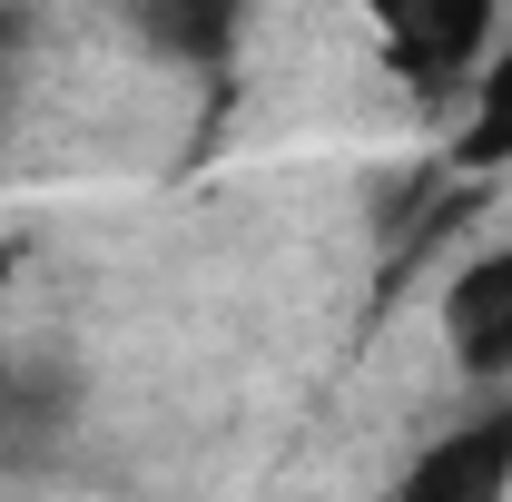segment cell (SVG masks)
<instances>
[{"label":"cell","mask_w":512,"mask_h":502,"mask_svg":"<svg viewBox=\"0 0 512 502\" xmlns=\"http://www.w3.org/2000/svg\"><path fill=\"white\" fill-rule=\"evenodd\" d=\"M10 286H20V266L0 247V414H10Z\"/></svg>","instance_id":"6"},{"label":"cell","mask_w":512,"mask_h":502,"mask_svg":"<svg viewBox=\"0 0 512 502\" xmlns=\"http://www.w3.org/2000/svg\"><path fill=\"white\" fill-rule=\"evenodd\" d=\"M444 355H453L473 384L512 375V247H483V256L444 286Z\"/></svg>","instance_id":"3"},{"label":"cell","mask_w":512,"mask_h":502,"mask_svg":"<svg viewBox=\"0 0 512 502\" xmlns=\"http://www.w3.org/2000/svg\"><path fill=\"white\" fill-rule=\"evenodd\" d=\"M0 99H10V40H0Z\"/></svg>","instance_id":"7"},{"label":"cell","mask_w":512,"mask_h":502,"mask_svg":"<svg viewBox=\"0 0 512 502\" xmlns=\"http://www.w3.org/2000/svg\"><path fill=\"white\" fill-rule=\"evenodd\" d=\"M463 158L473 168H512V40L483 50L473 69V128H463Z\"/></svg>","instance_id":"5"},{"label":"cell","mask_w":512,"mask_h":502,"mask_svg":"<svg viewBox=\"0 0 512 502\" xmlns=\"http://www.w3.org/2000/svg\"><path fill=\"white\" fill-rule=\"evenodd\" d=\"M247 0H138V30L168 50V60H227Z\"/></svg>","instance_id":"4"},{"label":"cell","mask_w":512,"mask_h":502,"mask_svg":"<svg viewBox=\"0 0 512 502\" xmlns=\"http://www.w3.org/2000/svg\"><path fill=\"white\" fill-rule=\"evenodd\" d=\"M355 10L375 20L384 60L404 69V79L453 89V79L483 69V50H493V10H503V0H355Z\"/></svg>","instance_id":"1"},{"label":"cell","mask_w":512,"mask_h":502,"mask_svg":"<svg viewBox=\"0 0 512 502\" xmlns=\"http://www.w3.org/2000/svg\"><path fill=\"white\" fill-rule=\"evenodd\" d=\"M384 502H512V404L434 434L404 473H394Z\"/></svg>","instance_id":"2"}]
</instances>
